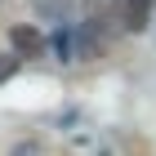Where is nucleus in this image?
<instances>
[{
    "label": "nucleus",
    "mask_w": 156,
    "mask_h": 156,
    "mask_svg": "<svg viewBox=\"0 0 156 156\" xmlns=\"http://www.w3.org/2000/svg\"><path fill=\"white\" fill-rule=\"evenodd\" d=\"M152 23V0H120V27L125 31H143Z\"/></svg>",
    "instance_id": "nucleus-1"
},
{
    "label": "nucleus",
    "mask_w": 156,
    "mask_h": 156,
    "mask_svg": "<svg viewBox=\"0 0 156 156\" xmlns=\"http://www.w3.org/2000/svg\"><path fill=\"white\" fill-rule=\"evenodd\" d=\"M13 49H18V54H27V58H36L40 49H45V40H40L36 27L27 23V27H13Z\"/></svg>",
    "instance_id": "nucleus-2"
},
{
    "label": "nucleus",
    "mask_w": 156,
    "mask_h": 156,
    "mask_svg": "<svg viewBox=\"0 0 156 156\" xmlns=\"http://www.w3.org/2000/svg\"><path fill=\"white\" fill-rule=\"evenodd\" d=\"M54 49H58L62 62H76V31H67V27H62L58 36H54Z\"/></svg>",
    "instance_id": "nucleus-3"
},
{
    "label": "nucleus",
    "mask_w": 156,
    "mask_h": 156,
    "mask_svg": "<svg viewBox=\"0 0 156 156\" xmlns=\"http://www.w3.org/2000/svg\"><path fill=\"white\" fill-rule=\"evenodd\" d=\"M13 67H18V58H0V80H5V76H13Z\"/></svg>",
    "instance_id": "nucleus-4"
}]
</instances>
